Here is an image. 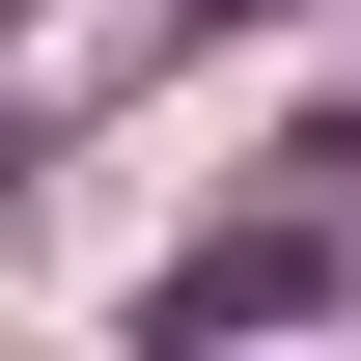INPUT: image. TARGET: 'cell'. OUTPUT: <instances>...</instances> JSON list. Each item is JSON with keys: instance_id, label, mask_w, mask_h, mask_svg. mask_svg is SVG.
<instances>
[{"instance_id": "1", "label": "cell", "mask_w": 361, "mask_h": 361, "mask_svg": "<svg viewBox=\"0 0 361 361\" xmlns=\"http://www.w3.org/2000/svg\"><path fill=\"white\" fill-rule=\"evenodd\" d=\"M334 223H361V195H306V223H223L167 306H139V361H223V334H278V306H334Z\"/></svg>"}, {"instance_id": "2", "label": "cell", "mask_w": 361, "mask_h": 361, "mask_svg": "<svg viewBox=\"0 0 361 361\" xmlns=\"http://www.w3.org/2000/svg\"><path fill=\"white\" fill-rule=\"evenodd\" d=\"M195 28H278V0H195Z\"/></svg>"}]
</instances>
